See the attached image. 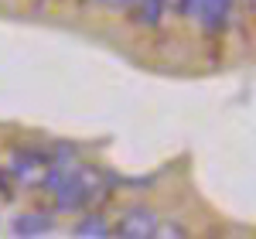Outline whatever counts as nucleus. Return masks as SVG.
Listing matches in <instances>:
<instances>
[{
    "instance_id": "nucleus-1",
    "label": "nucleus",
    "mask_w": 256,
    "mask_h": 239,
    "mask_svg": "<svg viewBox=\"0 0 256 239\" xmlns=\"http://www.w3.org/2000/svg\"><path fill=\"white\" fill-rule=\"evenodd\" d=\"M48 192L55 195V208L65 212V216H72V212H82V208H89V205H99V202L110 198L113 178H110L106 171L92 168V164L72 160V164H65V168H58V171L52 174Z\"/></svg>"
},
{
    "instance_id": "nucleus-2",
    "label": "nucleus",
    "mask_w": 256,
    "mask_h": 239,
    "mask_svg": "<svg viewBox=\"0 0 256 239\" xmlns=\"http://www.w3.org/2000/svg\"><path fill=\"white\" fill-rule=\"evenodd\" d=\"M76 154L72 150H41V147H14V154H10V164H7V171H10V178L20 181V184H28V188H48V181L55 174V168L62 164H72Z\"/></svg>"
},
{
    "instance_id": "nucleus-3",
    "label": "nucleus",
    "mask_w": 256,
    "mask_h": 239,
    "mask_svg": "<svg viewBox=\"0 0 256 239\" xmlns=\"http://www.w3.org/2000/svg\"><path fill=\"white\" fill-rule=\"evenodd\" d=\"M160 229V219L150 212V208H130L116 219V232L120 239H154Z\"/></svg>"
},
{
    "instance_id": "nucleus-4",
    "label": "nucleus",
    "mask_w": 256,
    "mask_h": 239,
    "mask_svg": "<svg viewBox=\"0 0 256 239\" xmlns=\"http://www.w3.org/2000/svg\"><path fill=\"white\" fill-rule=\"evenodd\" d=\"M232 4L236 0H198V18H202V28L208 38H218L226 28H229V18H232Z\"/></svg>"
},
{
    "instance_id": "nucleus-5",
    "label": "nucleus",
    "mask_w": 256,
    "mask_h": 239,
    "mask_svg": "<svg viewBox=\"0 0 256 239\" xmlns=\"http://www.w3.org/2000/svg\"><path fill=\"white\" fill-rule=\"evenodd\" d=\"M52 226H55V219L52 216H44V212H24V216H18V219L10 222V232L20 239L28 236H48L52 232Z\"/></svg>"
},
{
    "instance_id": "nucleus-6",
    "label": "nucleus",
    "mask_w": 256,
    "mask_h": 239,
    "mask_svg": "<svg viewBox=\"0 0 256 239\" xmlns=\"http://www.w3.org/2000/svg\"><path fill=\"white\" fill-rule=\"evenodd\" d=\"M126 7L140 28H158L168 10V0H126Z\"/></svg>"
},
{
    "instance_id": "nucleus-7",
    "label": "nucleus",
    "mask_w": 256,
    "mask_h": 239,
    "mask_svg": "<svg viewBox=\"0 0 256 239\" xmlns=\"http://www.w3.org/2000/svg\"><path fill=\"white\" fill-rule=\"evenodd\" d=\"M72 232H76V236H92V239H99V236H110L113 229L106 226V219H102V216H96V212H92V216L79 219V226H76Z\"/></svg>"
},
{
    "instance_id": "nucleus-8",
    "label": "nucleus",
    "mask_w": 256,
    "mask_h": 239,
    "mask_svg": "<svg viewBox=\"0 0 256 239\" xmlns=\"http://www.w3.org/2000/svg\"><path fill=\"white\" fill-rule=\"evenodd\" d=\"M195 7H198V0H174V10H178V14H184V18L195 14Z\"/></svg>"
},
{
    "instance_id": "nucleus-9",
    "label": "nucleus",
    "mask_w": 256,
    "mask_h": 239,
    "mask_svg": "<svg viewBox=\"0 0 256 239\" xmlns=\"http://www.w3.org/2000/svg\"><path fill=\"white\" fill-rule=\"evenodd\" d=\"M0 195H10V171L0 168Z\"/></svg>"
},
{
    "instance_id": "nucleus-10",
    "label": "nucleus",
    "mask_w": 256,
    "mask_h": 239,
    "mask_svg": "<svg viewBox=\"0 0 256 239\" xmlns=\"http://www.w3.org/2000/svg\"><path fill=\"white\" fill-rule=\"evenodd\" d=\"M99 4H110V7H126V0H99Z\"/></svg>"
}]
</instances>
